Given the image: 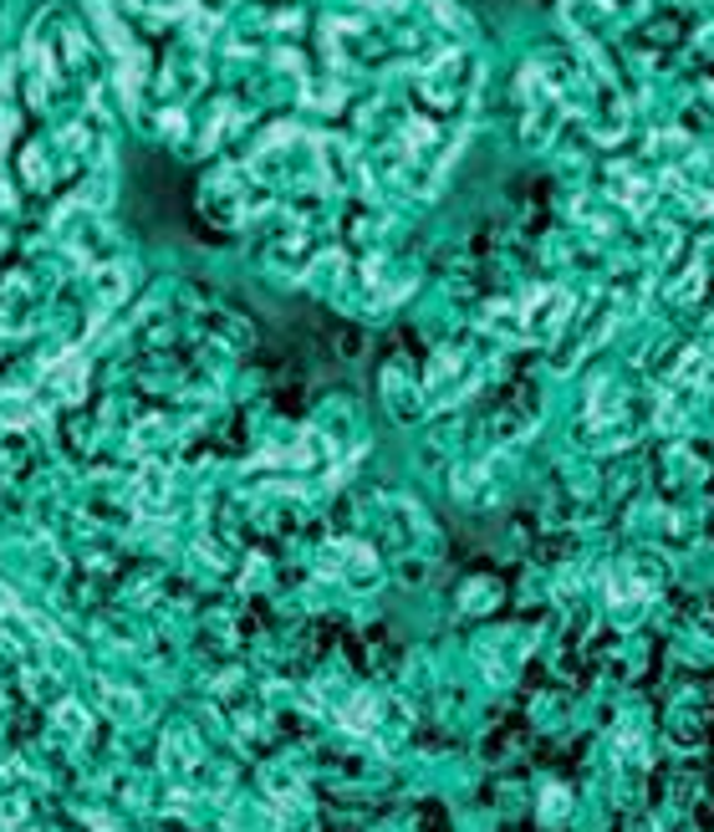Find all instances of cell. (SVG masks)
I'll return each mask as SVG.
<instances>
[]
</instances>
